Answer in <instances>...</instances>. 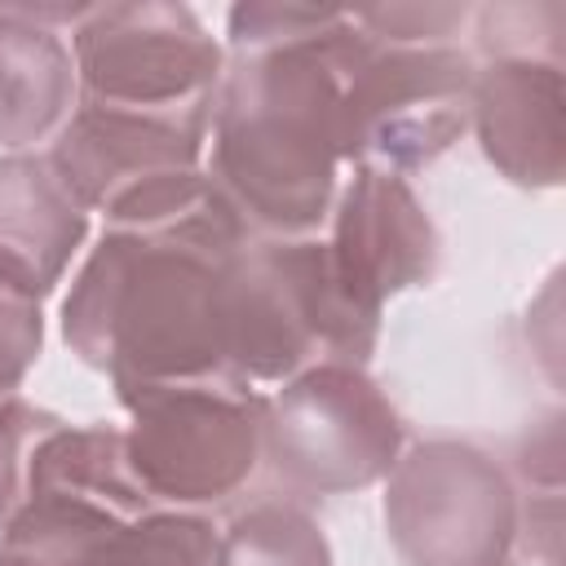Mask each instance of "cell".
<instances>
[{
    "mask_svg": "<svg viewBox=\"0 0 566 566\" xmlns=\"http://www.w3.org/2000/svg\"><path fill=\"white\" fill-rule=\"evenodd\" d=\"M84 4H0V150H31L53 142L80 106L71 44L57 35L75 27Z\"/></svg>",
    "mask_w": 566,
    "mask_h": 566,
    "instance_id": "cell-13",
    "label": "cell"
},
{
    "mask_svg": "<svg viewBox=\"0 0 566 566\" xmlns=\"http://www.w3.org/2000/svg\"><path fill=\"white\" fill-rule=\"evenodd\" d=\"M212 102L186 111H128L80 102L49 146L66 190L106 226H155L195 208L212 177L203 168Z\"/></svg>",
    "mask_w": 566,
    "mask_h": 566,
    "instance_id": "cell-4",
    "label": "cell"
},
{
    "mask_svg": "<svg viewBox=\"0 0 566 566\" xmlns=\"http://www.w3.org/2000/svg\"><path fill=\"white\" fill-rule=\"evenodd\" d=\"M248 226L212 186L155 226H106L62 296V340L111 376L115 398L142 385L226 367V265Z\"/></svg>",
    "mask_w": 566,
    "mask_h": 566,
    "instance_id": "cell-1",
    "label": "cell"
},
{
    "mask_svg": "<svg viewBox=\"0 0 566 566\" xmlns=\"http://www.w3.org/2000/svg\"><path fill=\"white\" fill-rule=\"evenodd\" d=\"M217 526L190 509H155L115 526L57 566H217Z\"/></svg>",
    "mask_w": 566,
    "mask_h": 566,
    "instance_id": "cell-15",
    "label": "cell"
},
{
    "mask_svg": "<svg viewBox=\"0 0 566 566\" xmlns=\"http://www.w3.org/2000/svg\"><path fill=\"white\" fill-rule=\"evenodd\" d=\"M88 239V208L66 190L49 155H0V279L49 296Z\"/></svg>",
    "mask_w": 566,
    "mask_h": 566,
    "instance_id": "cell-14",
    "label": "cell"
},
{
    "mask_svg": "<svg viewBox=\"0 0 566 566\" xmlns=\"http://www.w3.org/2000/svg\"><path fill=\"white\" fill-rule=\"evenodd\" d=\"M0 566H44V562H35L27 553H13V548H0Z\"/></svg>",
    "mask_w": 566,
    "mask_h": 566,
    "instance_id": "cell-21",
    "label": "cell"
},
{
    "mask_svg": "<svg viewBox=\"0 0 566 566\" xmlns=\"http://www.w3.org/2000/svg\"><path fill=\"white\" fill-rule=\"evenodd\" d=\"M358 27V22H354ZM478 62L455 44H385L354 31L340 88L345 164L416 172L469 128Z\"/></svg>",
    "mask_w": 566,
    "mask_h": 566,
    "instance_id": "cell-6",
    "label": "cell"
},
{
    "mask_svg": "<svg viewBox=\"0 0 566 566\" xmlns=\"http://www.w3.org/2000/svg\"><path fill=\"white\" fill-rule=\"evenodd\" d=\"M363 35L385 44H455L460 27L473 18L469 4H371L349 9Z\"/></svg>",
    "mask_w": 566,
    "mask_h": 566,
    "instance_id": "cell-19",
    "label": "cell"
},
{
    "mask_svg": "<svg viewBox=\"0 0 566 566\" xmlns=\"http://www.w3.org/2000/svg\"><path fill=\"white\" fill-rule=\"evenodd\" d=\"M469 128L482 155L531 190L566 177V71L531 57H486L473 71Z\"/></svg>",
    "mask_w": 566,
    "mask_h": 566,
    "instance_id": "cell-12",
    "label": "cell"
},
{
    "mask_svg": "<svg viewBox=\"0 0 566 566\" xmlns=\"http://www.w3.org/2000/svg\"><path fill=\"white\" fill-rule=\"evenodd\" d=\"M155 509L164 504L133 473L124 429L62 424L40 447L22 509L0 526V548L57 566L88 539Z\"/></svg>",
    "mask_w": 566,
    "mask_h": 566,
    "instance_id": "cell-10",
    "label": "cell"
},
{
    "mask_svg": "<svg viewBox=\"0 0 566 566\" xmlns=\"http://www.w3.org/2000/svg\"><path fill=\"white\" fill-rule=\"evenodd\" d=\"M119 402L128 411V464L164 509L221 504L265 460V394L234 371L142 385Z\"/></svg>",
    "mask_w": 566,
    "mask_h": 566,
    "instance_id": "cell-5",
    "label": "cell"
},
{
    "mask_svg": "<svg viewBox=\"0 0 566 566\" xmlns=\"http://www.w3.org/2000/svg\"><path fill=\"white\" fill-rule=\"evenodd\" d=\"M380 314L354 305L323 239H248L226 265V367L283 385L314 363L367 367Z\"/></svg>",
    "mask_w": 566,
    "mask_h": 566,
    "instance_id": "cell-3",
    "label": "cell"
},
{
    "mask_svg": "<svg viewBox=\"0 0 566 566\" xmlns=\"http://www.w3.org/2000/svg\"><path fill=\"white\" fill-rule=\"evenodd\" d=\"M385 531L407 566H504L517 495L473 442H420L385 478Z\"/></svg>",
    "mask_w": 566,
    "mask_h": 566,
    "instance_id": "cell-9",
    "label": "cell"
},
{
    "mask_svg": "<svg viewBox=\"0 0 566 566\" xmlns=\"http://www.w3.org/2000/svg\"><path fill=\"white\" fill-rule=\"evenodd\" d=\"M80 102L186 111L217 97L226 49L195 9L168 0L84 4L71 27Z\"/></svg>",
    "mask_w": 566,
    "mask_h": 566,
    "instance_id": "cell-8",
    "label": "cell"
},
{
    "mask_svg": "<svg viewBox=\"0 0 566 566\" xmlns=\"http://www.w3.org/2000/svg\"><path fill=\"white\" fill-rule=\"evenodd\" d=\"M44 349L40 301L0 279V398H13Z\"/></svg>",
    "mask_w": 566,
    "mask_h": 566,
    "instance_id": "cell-20",
    "label": "cell"
},
{
    "mask_svg": "<svg viewBox=\"0 0 566 566\" xmlns=\"http://www.w3.org/2000/svg\"><path fill=\"white\" fill-rule=\"evenodd\" d=\"M332 239L327 256L332 270L354 305L380 314L389 296L407 287H424L438 274L442 239L407 186V177L354 164L349 181L336 190L332 203Z\"/></svg>",
    "mask_w": 566,
    "mask_h": 566,
    "instance_id": "cell-11",
    "label": "cell"
},
{
    "mask_svg": "<svg viewBox=\"0 0 566 566\" xmlns=\"http://www.w3.org/2000/svg\"><path fill=\"white\" fill-rule=\"evenodd\" d=\"M265 460L314 495L385 482L402 455V420L385 389L349 363H314L265 394Z\"/></svg>",
    "mask_w": 566,
    "mask_h": 566,
    "instance_id": "cell-7",
    "label": "cell"
},
{
    "mask_svg": "<svg viewBox=\"0 0 566 566\" xmlns=\"http://www.w3.org/2000/svg\"><path fill=\"white\" fill-rule=\"evenodd\" d=\"M62 424H66L62 416H53L18 394L0 398V526L22 509L35 455Z\"/></svg>",
    "mask_w": 566,
    "mask_h": 566,
    "instance_id": "cell-18",
    "label": "cell"
},
{
    "mask_svg": "<svg viewBox=\"0 0 566 566\" xmlns=\"http://www.w3.org/2000/svg\"><path fill=\"white\" fill-rule=\"evenodd\" d=\"M473 35L482 57H531L562 66L566 57V4L531 0V4H482L473 9Z\"/></svg>",
    "mask_w": 566,
    "mask_h": 566,
    "instance_id": "cell-17",
    "label": "cell"
},
{
    "mask_svg": "<svg viewBox=\"0 0 566 566\" xmlns=\"http://www.w3.org/2000/svg\"><path fill=\"white\" fill-rule=\"evenodd\" d=\"M217 566H332V544L310 509L256 500L217 535Z\"/></svg>",
    "mask_w": 566,
    "mask_h": 566,
    "instance_id": "cell-16",
    "label": "cell"
},
{
    "mask_svg": "<svg viewBox=\"0 0 566 566\" xmlns=\"http://www.w3.org/2000/svg\"><path fill=\"white\" fill-rule=\"evenodd\" d=\"M349 9L314 35L226 53L212 97L208 177L256 239H318L340 190V88Z\"/></svg>",
    "mask_w": 566,
    "mask_h": 566,
    "instance_id": "cell-2",
    "label": "cell"
}]
</instances>
